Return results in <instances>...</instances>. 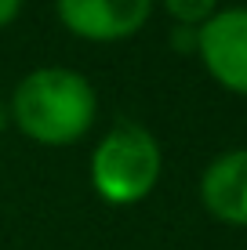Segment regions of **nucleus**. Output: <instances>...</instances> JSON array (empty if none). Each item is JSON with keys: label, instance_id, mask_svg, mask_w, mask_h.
<instances>
[{"label": "nucleus", "instance_id": "nucleus-9", "mask_svg": "<svg viewBox=\"0 0 247 250\" xmlns=\"http://www.w3.org/2000/svg\"><path fill=\"white\" fill-rule=\"evenodd\" d=\"M11 124V113H7V102L0 98V134H4V127Z\"/></svg>", "mask_w": 247, "mask_h": 250}, {"label": "nucleus", "instance_id": "nucleus-4", "mask_svg": "<svg viewBox=\"0 0 247 250\" xmlns=\"http://www.w3.org/2000/svg\"><path fill=\"white\" fill-rule=\"evenodd\" d=\"M157 0H55V15L73 37L91 44L127 40L149 22Z\"/></svg>", "mask_w": 247, "mask_h": 250}, {"label": "nucleus", "instance_id": "nucleus-6", "mask_svg": "<svg viewBox=\"0 0 247 250\" xmlns=\"http://www.w3.org/2000/svg\"><path fill=\"white\" fill-rule=\"evenodd\" d=\"M164 11L175 19V25H193V29H200V25L218 11V0H164Z\"/></svg>", "mask_w": 247, "mask_h": 250}, {"label": "nucleus", "instance_id": "nucleus-7", "mask_svg": "<svg viewBox=\"0 0 247 250\" xmlns=\"http://www.w3.org/2000/svg\"><path fill=\"white\" fill-rule=\"evenodd\" d=\"M197 40H200V29H193V25H175L171 29V47L178 55H197Z\"/></svg>", "mask_w": 247, "mask_h": 250}, {"label": "nucleus", "instance_id": "nucleus-3", "mask_svg": "<svg viewBox=\"0 0 247 250\" xmlns=\"http://www.w3.org/2000/svg\"><path fill=\"white\" fill-rule=\"evenodd\" d=\"M197 58L215 83L247 98V7H218L200 25Z\"/></svg>", "mask_w": 247, "mask_h": 250}, {"label": "nucleus", "instance_id": "nucleus-2", "mask_svg": "<svg viewBox=\"0 0 247 250\" xmlns=\"http://www.w3.org/2000/svg\"><path fill=\"white\" fill-rule=\"evenodd\" d=\"M160 170V142L138 124H116L91 152V185L113 207L142 203L157 188Z\"/></svg>", "mask_w": 247, "mask_h": 250}, {"label": "nucleus", "instance_id": "nucleus-5", "mask_svg": "<svg viewBox=\"0 0 247 250\" xmlns=\"http://www.w3.org/2000/svg\"><path fill=\"white\" fill-rule=\"evenodd\" d=\"M200 203L215 221L247 229V149H229L207 163L200 178Z\"/></svg>", "mask_w": 247, "mask_h": 250}, {"label": "nucleus", "instance_id": "nucleus-8", "mask_svg": "<svg viewBox=\"0 0 247 250\" xmlns=\"http://www.w3.org/2000/svg\"><path fill=\"white\" fill-rule=\"evenodd\" d=\"M22 11V0H0V29H7Z\"/></svg>", "mask_w": 247, "mask_h": 250}, {"label": "nucleus", "instance_id": "nucleus-1", "mask_svg": "<svg viewBox=\"0 0 247 250\" xmlns=\"http://www.w3.org/2000/svg\"><path fill=\"white\" fill-rule=\"evenodd\" d=\"M11 124L37 145H76L98 116L91 80L66 65H44L22 76L7 98Z\"/></svg>", "mask_w": 247, "mask_h": 250}]
</instances>
